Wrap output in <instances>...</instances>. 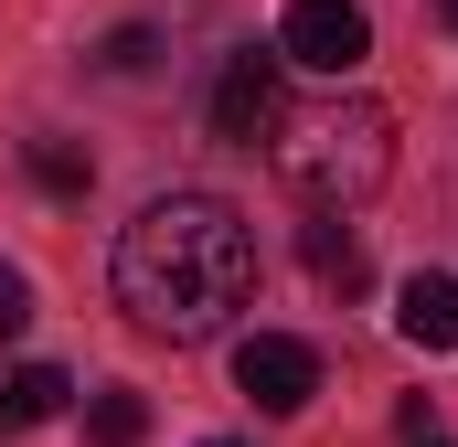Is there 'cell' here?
Here are the masks:
<instances>
[{"label":"cell","mask_w":458,"mask_h":447,"mask_svg":"<svg viewBox=\"0 0 458 447\" xmlns=\"http://www.w3.org/2000/svg\"><path fill=\"white\" fill-rule=\"evenodd\" d=\"M277 54L310 64V75H352L373 54V11L362 0H288L277 11Z\"/></svg>","instance_id":"3"},{"label":"cell","mask_w":458,"mask_h":447,"mask_svg":"<svg viewBox=\"0 0 458 447\" xmlns=\"http://www.w3.org/2000/svg\"><path fill=\"white\" fill-rule=\"evenodd\" d=\"M21 331H32V277L0 256V341H21Z\"/></svg>","instance_id":"12"},{"label":"cell","mask_w":458,"mask_h":447,"mask_svg":"<svg viewBox=\"0 0 458 447\" xmlns=\"http://www.w3.org/2000/svg\"><path fill=\"white\" fill-rule=\"evenodd\" d=\"M267 160H277V181H288L310 214H352V203H373V192L394 181V107H373V97L277 107Z\"/></svg>","instance_id":"2"},{"label":"cell","mask_w":458,"mask_h":447,"mask_svg":"<svg viewBox=\"0 0 458 447\" xmlns=\"http://www.w3.org/2000/svg\"><path fill=\"white\" fill-rule=\"evenodd\" d=\"M437 21H448V32H458V0H437Z\"/></svg>","instance_id":"13"},{"label":"cell","mask_w":458,"mask_h":447,"mask_svg":"<svg viewBox=\"0 0 458 447\" xmlns=\"http://www.w3.org/2000/svg\"><path fill=\"white\" fill-rule=\"evenodd\" d=\"M310 277H320V288H342V299H362V288H373V256H362V234H352L342 214L310 224Z\"/></svg>","instance_id":"8"},{"label":"cell","mask_w":458,"mask_h":447,"mask_svg":"<svg viewBox=\"0 0 458 447\" xmlns=\"http://www.w3.org/2000/svg\"><path fill=\"white\" fill-rule=\"evenodd\" d=\"M416 447H448V437H416Z\"/></svg>","instance_id":"14"},{"label":"cell","mask_w":458,"mask_h":447,"mask_svg":"<svg viewBox=\"0 0 458 447\" xmlns=\"http://www.w3.org/2000/svg\"><path fill=\"white\" fill-rule=\"evenodd\" d=\"M64 394H75L64 362H11L0 373V426H43V416H64Z\"/></svg>","instance_id":"7"},{"label":"cell","mask_w":458,"mask_h":447,"mask_svg":"<svg viewBox=\"0 0 458 447\" xmlns=\"http://www.w3.org/2000/svg\"><path fill=\"white\" fill-rule=\"evenodd\" d=\"M21 160H32V181H43V192H54V203H75V192H86V181H97V160H86V139H32V149H21Z\"/></svg>","instance_id":"10"},{"label":"cell","mask_w":458,"mask_h":447,"mask_svg":"<svg viewBox=\"0 0 458 447\" xmlns=\"http://www.w3.org/2000/svg\"><path fill=\"white\" fill-rule=\"evenodd\" d=\"M234 394H256L267 416H299L310 394H320V351L288 331H245L234 341Z\"/></svg>","instance_id":"5"},{"label":"cell","mask_w":458,"mask_h":447,"mask_svg":"<svg viewBox=\"0 0 458 447\" xmlns=\"http://www.w3.org/2000/svg\"><path fill=\"white\" fill-rule=\"evenodd\" d=\"M97 64H107V75H149V64H160V32H149V21H117Z\"/></svg>","instance_id":"11"},{"label":"cell","mask_w":458,"mask_h":447,"mask_svg":"<svg viewBox=\"0 0 458 447\" xmlns=\"http://www.w3.org/2000/svg\"><path fill=\"white\" fill-rule=\"evenodd\" d=\"M86 437H97V447H139V437H149V394H128V384L86 394Z\"/></svg>","instance_id":"9"},{"label":"cell","mask_w":458,"mask_h":447,"mask_svg":"<svg viewBox=\"0 0 458 447\" xmlns=\"http://www.w3.org/2000/svg\"><path fill=\"white\" fill-rule=\"evenodd\" d=\"M256 299V234L225 192H160L117 234V309L160 341H214Z\"/></svg>","instance_id":"1"},{"label":"cell","mask_w":458,"mask_h":447,"mask_svg":"<svg viewBox=\"0 0 458 447\" xmlns=\"http://www.w3.org/2000/svg\"><path fill=\"white\" fill-rule=\"evenodd\" d=\"M394 331L416 341V351H458V277L448 266H416L394 288Z\"/></svg>","instance_id":"6"},{"label":"cell","mask_w":458,"mask_h":447,"mask_svg":"<svg viewBox=\"0 0 458 447\" xmlns=\"http://www.w3.org/2000/svg\"><path fill=\"white\" fill-rule=\"evenodd\" d=\"M203 447H234V437H203Z\"/></svg>","instance_id":"15"},{"label":"cell","mask_w":458,"mask_h":447,"mask_svg":"<svg viewBox=\"0 0 458 447\" xmlns=\"http://www.w3.org/2000/svg\"><path fill=\"white\" fill-rule=\"evenodd\" d=\"M277 43H234L225 75H214V139H234V149H256L267 128H277V107H288V86H277Z\"/></svg>","instance_id":"4"}]
</instances>
